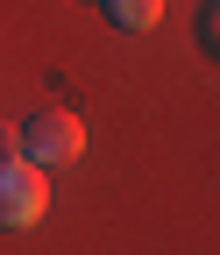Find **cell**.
Returning a JSON list of instances; mask_svg holds the SVG:
<instances>
[{"label": "cell", "mask_w": 220, "mask_h": 255, "mask_svg": "<svg viewBox=\"0 0 220 255\" xmlns=\"http://www.w3.org/2000/svg\"><path fill=\"white\" fill-rule=\"evenodd\" d=\"M50 170H36L28 156H14V163H0V227H36L43 206H50Z\"/></svg>", "instance_id": "cell-2"}, {"label": "cell", "mask_w": 220, "mask_h": 255, "mask_svg": "<svg viewBox=\"0 0 220 255\" xmlns=\"http://www.w3.org/2000/svg\"><path fill=\"white\" fill-rule=\"evenodd\" d=\"M21 156V128H0V163H14Z\"/></svg>", "instance_id": "cell-4"}, {"label": "cell", "mask_w": 220, "mask_h": 255, "mask_svg": "<svg viewBox=\"0 0 220 255\" xmlns=\"http://www.w3.org/2000/svg\"><path fill=\"white\" fill-rule=\"evenodd\" d=\"M100 7H107V21H121V28H156L164 0H100Z\"/></svg>", "instance_id": "cell-3"}, {"label": "cell", "mask_w": 220, "mask_h": 255, "mask_svg": "<svg viewBox=\"0 0 220 255\" xmlns=\"http://www.w3.org/2000/svg\"><path fill=\"white\" fill-rule=\"evenodd\" d=\"M21 156L36 170H64V163H78L85 156V121L78 114H36V121H21Z\"/></svg>", "instance_id": "cell-1"}]
</instances>
